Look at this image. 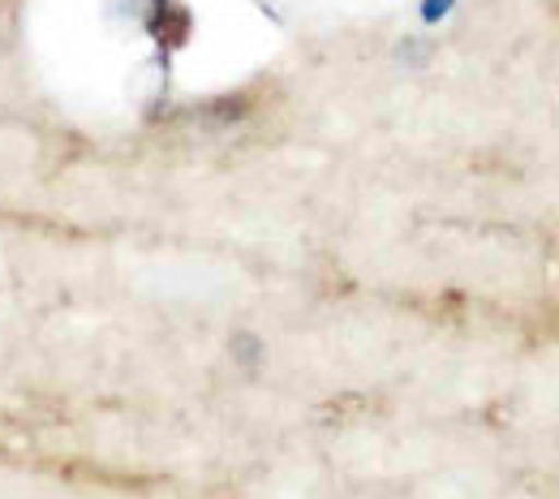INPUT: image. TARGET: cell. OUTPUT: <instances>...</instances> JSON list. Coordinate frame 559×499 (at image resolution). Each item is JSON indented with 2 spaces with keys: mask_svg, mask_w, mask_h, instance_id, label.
Returning <instances> with one entry per match:
<instances>
[{
  "mask_svg": "<svg viewBox=\"0 0 559 499\" xmlns=\"http://www.w3.org/2000/svg\"><path fill=\"white\" fill-rule=\"evenodd\" d=\"M448 4H452V0H426V17H430V22H435V17H439V13H443V9H448Z\"/></svg>",
  "mask_w": 559,
  "mask_h": 499,
  "instance_id": "cell-1",
  "label": "cell"
}]
</instances>
